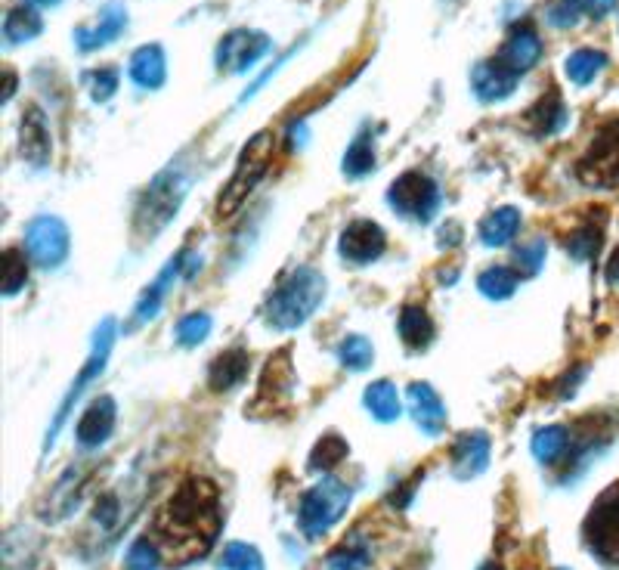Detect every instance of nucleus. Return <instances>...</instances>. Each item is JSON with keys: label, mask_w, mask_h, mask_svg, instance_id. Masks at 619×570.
<instances>
[{"label": "nucleus", "mask_w": 619, "mask_h": 570, "mask_svg": "<svg viewBox=\"0 0 619 570\" xmlns=\"http://www.w3.org/2000/svg\"><path fill=\"white\" fill-rule=\"evenodd\" d=\"M183 196H186V180L174 168L165 171V174H158L152 180V186L143 193L140 205H137V217H134L137 236L140 239H155L177 217V208H180Z\"/></svg>", "instance_id": "4"}, {"label": "nucleus", "mask_w": 619, "mask_h": 570, "mask_svg": "<svg viewBox=\"0 0 619 570\" xmlns=\"http://www.w3.org/2000/svg\"><path fill=\"white\" fill-rule=\"evenodd\" d=\"M124 28H127V10L112 4V7L103 10L100 22H96L93 28H87V25L75 28V44H78L81 53H93V50L112 44Z\"/></svg>", "instance_id": "20"}, {"label": "nucleus", "mask_w": 619, "mask_h": 570, "mask_svg": "<svg viewBox=\"0 0 619 570\" xmlns=\"http://www.w3.org/2000/svg\"><path fill=\"white\" fill-rule=\"evenodd\" d=\"M490 450H493V443L483 431L462 434L452 450V478L471 481V478H477V474H483L486 465H490Z\"/></svg>", "instance_id": "15"}, {"label": "nucleus", "mask_w": 619, "mask_h": 570, "mask_svg": "<svg viewBox=\"0 0 619 570\" xmlns=\"http://www.w3.org/2000/svg\"><path fill=\"white\" fill-rule=\"evenodd\" d=\"M112 344H115V320H112V316H106V320L100 323V329H96V335H93L90 360L84 363L81 375L72 382L69 394L62 397V403H59V409H56V419L50 422V431H47V440H44V453L56 443L59 428L65 425V419L72 416V406L78 403V397L84 394V388L93 382V378H100V375H103V369H106V363H109V354H112Z\"/></svg>", "instance_id": "6"}, {"label": "nucleus", "mask_w": 619, "mask_h": 570, "mask_svg": "<svg viewBox=\"0 0 619 570\" xmlns=\"http://www.w3.org/2000/svg\"><path fill=\"white\" fill-rule=\"evenodd\" d=\"M220 567L223 570H267L260 552L248 543H230L226 546L223 558H220Z\"/></svg>", "instance_id": "34"}, {"label": "nucleus", "mask_w": 619, "mask_h": 570, "mask_svg": "<svg viewBox=\"0 0 619 570\" xmlns=\"http://www.w3.org/2000/svg\"><path fill=\"white\" fill-rule=\"evenodd\" d=\"M409 409L415 425L425 431L428 437H440L446 428V406L440 400V394L428 385V382H415L409 388Z\"/></svg>", "instance_id": "18"}, {"label": "nucleus", "mask_w": 619, "mask_h": 570, "mask_svg": "<svg viewBox=\"0 0 619 570\" xmlns=\"http://www.w3.org/2000/svg\"><path fill=\"white\" fill-rule=\"evenodd\" d=\"M248 372V354L245 351H226L211 363L208 382L214 391H230L236 385H242V378Z\"/></svg>", "instance_id": "26"}, {"label": "nucleus", "mask_w": 619, "mask_h": 570, "mask_svg": "<svg viewBox=\"0 0 619 570\" xmlns=\"http://www.w3.org/2000/svg\"><path fill=\"white\" fill-rule=\"evenodd\" d=\"M273 149H276V140H273L270 131H260L245 143L239 162H236V171H233L230 183L223 186V193L217 199V214L220 217H233L242 208V202L251 196V189L260 183V177L267 174V168L273 162Z\"/></svg>", "instance_id": "3"}, {"label": "nucleus", "mask_w": 619, "mask_h": 570, "mask_svg": "<svg viewBox=\"0 0 619 570\" xmlns=\"http://www.w3.org/2000/svg\"><path fill=\"white\" fill-rule=\"evenodd\" d=\"M338 357L350 372H363L375 360V347L366 335H347L338 347Z\"/></svg>", "instance_id": "33"}, {"label": "nucleus", "mask_w": 619, "mask_h": 570, "mask_svg": "<svg viewBox=\"0 0 619 570\" xmlns=\"http://www.w3.org/2000/svg\"><path fill=\"white\" fill-rule=\"evenodd\" d=\"M31 7H41V10H53V7H59L62 0H28Z\"/></svg>", "instance_id": "45"}, {"label": "nucleus", "mask_w": 619, "mask_h": 570, "mask_svg": "<svg viewBox=\"0 0 619 570\" xmlns=\"http://www.w3.org/2000/svg\"><path fill=\"white\" fill-rule=\"evenodd\" d=\"M530 450L533 456L542 462V465H558L567 450H570V431L564 425H548V428H539L530 440Z\"/></svg>", "instance_id": "24"}, {"label": "nucleus", "mask_w": 619, "mask_h": 570, "mask_svg": "<svg viewBox=\"0 0 619 570\" xmlns=\"http://www.w3.org/2000/svg\"><path fill=\"white\" fill-rule=\"evenodd\" d=\"M19 152L31 168H44L50 162V128L38 106H28L19 124Z\"/></svg>", "instance_id": "13"}, {"label": "nucleus", "mask_w": 619, "mask_h": 570, "mask_svg": "<svg viewBox=\"0 0 619 570\" xmlns=\"http://www.w3.org/2000/svg\"><path fill=\"white\" fill-rule=\"evenodd\" d=\"M87 90H90V97L96 103H106L115 97V90H118V72L115 69H96L84 78Z\"/></svg>", "instance_id": "40"}, {"label": "nucleus", "mask_w": 619, "mask_h": 570, "mask_svg": "<svg viewBox=\"0 0 619 570\" xmlns=\"http://www.w3.org/2000/svg\"><path fill=\"white\" fill-rule=\"evenodd\" d=\"M211 335V316L208 313H186L177 323V341L183 347H199Z\"/></svg>", "instance_id": "35"}, {"label": "nucleus", "mask_w": 619, "mask_h": 570, "mask_svg": "<svg viewBox=\"0 0 619 570\" xmlns=\"http://www.w3.org/2000/svg\"><path fill=\"white\" fill-rule=\"evenodd\" d=\"M579 180L589 186L613 189L619 186V121H610L595 134L589 152L579 158Z\"/></svg>", "instance_id": "8"}, {"label": "nucleus", "mask_w": 619, "mask_h": 570, "mask_svg": "<svg viewBox=\"0 0 619 570\" xmlns=\"http://www.w3.org/2000/svg\"><path fill=\"white\" fill-rule=\"evenodd\" d=\"M183 258H186V251H180L177 258H171V264L165 267L158 273V279L149 285V289L140 295V301H137V307H134V323L130 326H143V323H149L152 316L161 310V301H165V295H168V289L174 285V279L183 273Z\"/></svg>", "instance_id": "21"}, {"label": "nucleus", "mask_w": 619, "mask_h": 570, "mask_svg": "<svg viewBox=\"0 0 619 570\" xmlns=\"http://www.w3.org/2000/svg\"><path fill=\"white\" fill-rule=\"evenodd\" d=\"M397 326H400V338L406 341L409 351H425V347L434 341V320L428 316V310H421V307H403Z\"/></svg>", "instance_id": "25"}, {"label": "nucleus", "mask_w": 619, "mask_h": 570, "mask_svg": "<svg viewBox=\"0 0 619 570\" xmlns=\"http://www.w3.org/2000/svg\"><path fill=\"white\" fill-rule=\"evenodd\" d=\"M127 75L137 87L143 90H158L168 78V59H165V50L158 44H143L134 50L130 56V66H127Z\"/></svg>", "instance_id": "19"}, {"label": "nucleus", "mask_w": 619, "mask_h": 570, "mask_svg": "<svg viewBox=\"0 0 619 570\" xmlns=\"http://www.w3.org/2000/svg\"><path fill=\"white\" fill-rule=\"evenodd\" d=\"M115 419H118V409H115V400L112 397H96L87 409L84 416L78 419L75 425V437L81 447L93 450L100 447V443H106L115 431Z\"/></svg>", "instance_id": "14"}, {"label": "nucleus", "mask_w": 619, "mask_h": 570, "mask_svg": "<svg viewBox=\"0 0 619 570\" xmlns=\"http://www.w3.org/2000/svg\"><path fill=\"white\" fill-rule=\"evenodd\" d=\"M369 564V555L363 549H341L329 558L325 570H363Z\"/></svg>", "instance_id": "42"}, {"label": "nucleus", "mask_w": 619, "mask_h": 570, "mask_svg": "<svg viewBox=\"0 0 619 570\" xmlns=\"http://www.w3.org/2000/svg\"><path fill=\"white\" fill-rule=\"evenodd\" d=\"M350 496H353V490L338 478H322L319 484H313L301 496V505H298L301 530L310 536V540H316V536H322V533H329L344 518Z\"/></svg>", "instance_id": "5"}, {"label": "nucleus", "mask_w": 619, "mask_h": 570, "mask_svg": "<svg viewBox=\"0 0 619 570\" xmlns=\"http://www.w3.org/2000/svg\"><path fill=\"white\" fill-rule=\"evenodd\" d=\"M607 282H619V251H616V255L610 258V264H607Z\"/></svg>", "instance_id": "44"}, {"label": "nucleus", "mask_w": 619, "mask_h": 570, "mask_svg": "<svg viewBox=\"0 0 619 570\" xmlns=\"http://www.w3.org/2000/svg\"><path fill=\"white\" fill-rule=\"evenodd\" d=\"M520 230V211L517 208H499L480 224V242L490 248H502L508 245Z\"/></svg>", "instance_id": "27"}, {"label": "nucleus", "mask_w": 619, "mask_h": 570, "mask_svg": "<svg viewBox=\"0 0 619 570\" xmlns=\"http://www.w3.org/2000/svg\"><path fill=\"white\" fill-rule=\"evenodd\" d=\"M545 255H548L545 239H533V242H527V245H520L517 255H514L517 273H520V276H536V273L545 267Z\"/></svg>", "instance_id": "39"}, {"label": "nucleus", "mask_w": 619, "mask_h": 570, "mask_svg": "<svg viewBox=\"0 0 619 570\" xmlns=\"http://www.w3.org/2000/svg\"><path fill=\"white\" fill-rule=\"evenodd\" d=\"M363 403H366V409L372 413V419H378V422H397L400 416H403V403H400V394H397V388L390 385V382H372L369 388H366V394H363Z\"/></svg>", "instance_id": "23"}, {"label": "nucleus", "mask_w": 619, "mask_h": 570, "mask_svg": "<svg viewBox=\"0 0 619 570\" xmlns=\"http://www.w3.org/2000/svg\"><path fill=\"white\" fill-rule=\"evenodd\" d=\"M158 564H161V552L149 536L146 540H137L124 555V570H158Z\"/></svg>", "instance_id": "38"}, {"label": "nucleus", "mask_w": 619, "mask_h": 570, "mask_svg": "<svg viewBox=\"0 0 619 570\" xmlns=\"http://www.w3.org/2000/svg\"><path fill=\"white\" fill-rule=\"evenodd\" d=\"M350 447H347V440L338 437V434H322V440L313 447L310 453V468L313 471H332L341 459H347Z\"/></svg>", "instance_id": "32"}, {"label": "nucleus", "mask_w": 619, "mask_h": 570, "mask_svg": "<svg viewBox=\"0 0 619 570\" xmlns=\"http://www.w3.org/2000/svg\"><path fill=\"white\" fill-rule=\"evenodd\" d=\"M585 10H589L585 0H551V4L545 7V19L555 28H573Z\"/></svg>", "instance_id": "36"}, {"label": "nucleus", "mask_w": 619, "mask_h": 570, "mask_svg": "<svg viewBox=\"0 0 619 570\" xmlns=\"http://www.w3.org/2000/svg\"><path fill=\"white\" fill-rule=\"evenodd\" d=\"M384 248H387V236L375 220H353L338 242L341 258L350 264H372L384 255Z\"/></svg>", "instance_id": "12"}, {"label": "nucleus", "mask_w": 619, "mask_h": 570, "mask_svg": "<svg viewBox=\"0 0 619 570\" xmlns=\"http://www.w3.org/2000/svg\"><path fill=\"white\" fill-rule=\"evenodd\" d=\"M517 78L511 69H505L499 59H486V62H477L474 72H471V87L477 93V100L483 103H502L508 100L514 87H517Z\"/></svg>", "instance_id": "16"}, {"label": "nucleus", "mask_w": 619, "mask_h": 570, "mask_svg": "<svg viewBox=\"0 0 619 570\" xmlns=\"http://www.w3.org/2000/svg\"><path fill=\"white\" fill-rule=\"evenodd\" d=\"M585 4H589L592 16H604L616 7V0H585Z\"/></svg>", "instance_id": "43"}, {"label": "nucleus", "mask_w": 619, "mask_h": 570, "mask_svg": "<svg viewBox=\"0 0 619 570\" xmlns=\"http://www.w3.org/2000/svg\"><path fill=\"white\" fill-rule=\"evenodd\" d=\"M477 289L490 301H505L517 292V270L511 267H490L477 276Z\"/></svg>", "instance_id": "31"}, {"label": "nucleus", "mask_w": 619, "mask_h": 570, "mask_svg": "<svg viewBox=\"0 0 619 570\" xmlns=\"http://www.w3.org/2000/svg\"><path fill=\"white\" fill-rule=\"evenodd\" d=\"M480 570H502V567H499V564H496V561H490V564H483V567H480Z\"/></svg>", "instance_id": "47"}, {"label": "nucleus", "mask_w": 619, "mask_h": 570, "mask_svg": "<svg viewBox=\"0 0 619 570\" xmlns=\"http://www.w3.org/2000/svg\"><path fill=\"white\" fill-rule=\"evenodd\" d=\"M530 124L539 137H551L558 134L567 124V109L558 97V90H551L548 97H542L533 109H530Z\"/></svg>", "instance_id": "29"}, {"label": "nucleus", "mask_w": 619, "mask_h": 570, "mask_svg": "<svg viewBox=\"0 0 619 570\" xmlns=\"http://www.w3.org/2000/svg\"><path fill=\"white\" fill-rule=\"evenodd\" d=\"M325 298V276L313 267H298L267 301V323L279 332L304 326Z\"/></svg>", "instance_id": "2"}, {"label": "nucleus", "mask_w": 619, "mask_h": 570, "mask_svg": "<svg viewBox=\"0 0 619 570\" xmlns=\"http://www.w3.org/2000/svg\"><path fill=\"white\" fill-rule=\"evenodd\" d=\"M604 69H607V53L592 47H579L564 59V72L576 87H589Z\"/></svg>", "instance_id": "22"}, {"label": "nucleus", "mask_w": 619, "mask_h": 570, "mask_svg": "<svg viewBox=\"0 0 619 570\" xmlns=\"http://www.w3.org/2000/svg\"><path fill=\"white\" fill-rule=\"evenodd\" d=\"M561 570H567V567H561Z\"/></svg>", "instance_id": "48"}, {"label": "nucleus", "mask_w": 619, "mask_h": 570, "mask_svg": "<svg viewBox=\"0 0 619 570\" xmlns=\"http://www.w3.org/2000/svg\"><path fill=\"white\" fill-rule=\"evenodd\" d=\"M13 90H16V75H13V72H7V90H4V103H10Z\"/></svg>", "instance_id": "46"}, {"label": "nucleus", "mask_w": 619, "mask_h": 570, "mask_svg": "<svg viewBox=\"0 0 619 570\" xmlns=\"http://www.w3.org/2000/svg\"><path fill=\"white\" fill-rule=\"evenodd\" d=\"M28 279V264H25V255L19 248H7V255H4V295L13 298L22 285Z\"/></svg>", "instance_id": "37"}, {"label": "nucleus", "mask_w": 619, "mask_h": 570, "mask_svg": "<svg viewBox=\"0 0 619 570\" xmlns=\"http://www.w3.org/2000/svg\"><path fill=\"white\" fill-rule=\"evenodd\" d=\"M372 168H375V137L369 131H360L344 152L341 171L353 180H360V177L372 174Z\"/></svg>", "instance_id": "30"}, {"label": "nucleus", "mask_w": 619, "mask_h": 570, "mask_svg": "<svg viewBox=\"0 0 619 570\" xmlns=\"http://www.w3.org/2000/svg\"><path fill=\"white\" fill-rule=\"evenodd\" d=\"M273 50V41L264 35V31H251V28H236L230 31L220 44H217V69L230 72V75H242L248 69H254L260 59Z\"/></svg>", "instance_id": "11"}, {"label": "nucleus", "mask_w": 619, "mask_h": 570, "mask_svg": "<svg viewBox=\"0 0 619 570\" xmlns=\"http://www.w3.org/2000/svg\"><path fill=\"white\" fill-rule=\"evenodd\" d=\"M72 236L69 227L53 214H41L25 227V251L38 267H59L69 258Z\"/></svg>", "instance_id": "10"}, {"label": "nucleus", "mask_w": 619, "mask_h": 570, "mask_svg": "<svg viewBox=\"0 0 619 570\" xmlns=\"http://www.w3.org/2000/svg\"><path fill=\"white\" fill-rule=\"evenodd\" d=\"M41 31H44V19L31 7H13L4 19V38H7L10 47L35 41Z\"/></svg>", "instance_id": "28"}, {"label": "nucleus", "mask_w": 619, "mask_h": 570, "mask_svg": "<svg viewBox=\"0 0 619 570\" xmlns=\"http://www.w3.org/2000/svg\"><path fill=\"white\" fill-rule=\"evenodd\" d=\"M223 524L220 493L208 478H189L161 505L152 524V543L161 558L186 564L211 552Z\"/></svg>", "instance_id": "1"}, {"label": "nucleus", "mask_w": 619, "mask_h": 570, "mask_svg": "<svg viewBox=\"0 0 619 570\" xmlns=\"http://www.w3.org/2000/svg\"><path fill=\"white\" fill-rule=\"evenodd\" d=\"M539 56H542V38L530 25H520L508 35V41H505V47L499 50L496 59L502 62L505 69H511L514 75H524L536 66Z\"/></svg>", "instance_id": "17"}, {"label": "nucleus", "mask_w": 619, "mask_h": 570, "mask_svg": "<svg viewBox=\"0 0 619 570\" xmlns=\"http://www.w3.org/2000/svg\"><path fill=\"white\" fill-rule=\"evenodd\" d=\"M387 202L403 217H412L418 224H428L440 208V186L421 171H406L387 189Z\"/></svg>", "instance_id": "9"}, {"label": "nucleus", "mask_w": 619, "mask_h": 570, "mask_svg": "<svg viewBox=\"0 0 619 570\" xmlns=\"http://www.w3.org/2000/svg\"><path fill=\"white\" fill-rule=\"evenodd\" d=\"M598 245H601V230L589 227V230H579V233L570 236L567 251H570L576 261H589L595 251H598Z\"/></svg>", "instance_id": "41"}, {"label": "nucleus", "mask_w": 619, "mask_h": 570, "mask_svg": "<svg viewBox=\"0 0 619 570\" xmlns=\"http://www.w3.org/2000/svg\"><path fill=\"white\" fill-rule=\"evenodd\" d=\"M585 546L604 564H619V484L604 490L582 524Z\"/></svg>", "instance_id": "7"}]
</instances>
